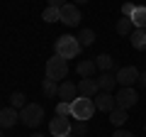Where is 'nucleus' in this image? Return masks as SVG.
Instances as JSON below:
<instances>
[{"mask_svg": "<svg viewBox=\"0 0 146 137\" xmlns=\"http://www.w3.org/2000/svg\"><path fill=\"white\" fill-rule=\"evenodd\" d=\"M54 49H56L58 56H63L68 61V59H76L80 54V42L78 37H71V34H61V37L56 39V44H54Z\"/></svg>", "mask_w": 146, "mask_h": 137, "instance_id": "1", "label": "nucleus"}, {"mask_svg": "<svg viewBox=\"0 0 146 137\" xmlns=\"http://www.w3.org/2000/svg\"><path fill=\"white\" fill-rule=\"evenodd\" d=\"M93 113H95L93 98L78 95L76 100H71V118H76V120H80V122H88L90 118H93Z\"/></svg>", "mask_w": 146, "mask_h": 137, "instance_id": "2", "label": "nucleus"}, {"mask_svg": "<svg viewBox=\"0 0 146 137\" xmlns=\"http://www.w3.org/2000/svg\"><path fill=\"white\" fill-rule=\"evenodd\" d=\"M68 74V64L63 56H58V54H54L51 59H46V79L51 81H63Z\"/></svg>", "mask_w": 146, "mask_h": 137, "instance_id": "3", "label": "nucleus"}, {"mask_svg": "<svg viewBox=\"0 0 146 137\" xmlns=\"http://www.w3.org/2000/svg\"><path fill=\"white\" fill-rule=\"evenodd\" d=\"M42 120H44V108L39 103H27L20 110V122H25L27 127H36Z\"/></svg>", "mask_w": 146, "mask_h": 137, "instance_id": "4", "label": "nucleus"}, {"mask_svg": "<svg viewBox=\"0 0 146 137\" xmlns=\"http://www.w3.org/2000/svg\"><path fill=\"white\" fill-rule=\"evenodd\" d=\"M115 79H117L119 88H134V83L139 81V68L136 66H122L115 74Z\"/></svg>", "mask_w": 146, "mask_h": 137, "instance_id": "5", "label": "nucleus"}, {"mask_svg": "<svg viewBox=\"0 0 146 137\" xmlns=\"http://www.w3.org/2000/svg\"><path fill=\"white\" fill-rule=\"evenodd\" d=\"M117 100V108H122V110H129L131 105H136V100H139V93H136L134 88H119L115 95Z\"/></svg>", "mask_w": 146, "mask_h": 137, "instance_id": "6", "label": "nucleus"}, {"mask_svg": "<svg viewBox=\"0 0 146 137\" xmlns=\"http://www.w3.org/2000/svg\"><path fill=\"white\" fill-rule=\"evenodd\" d=\"M93 103H95V110H100V113H112V110L117 108L115 95L107 93V91H100V93L93 98Z\"/></svg>", "mask_w": 146, "mask_h": 137, "instance_id": "7", "label": "nucleus"}, {"mask_svg": "<svg viewBox=\"0 0 146 137\" xmlns=\"http://www.w3.org/2000/svg\"><path fill=\"white\" fill-rule=\"evenodd\" d=\"M61 22L68 25V27H76L80 22V10H78L76 3H66V5L61 7Z\"/></svg>", "mask_w": 146, "mask_h": 137, "instance_id": "8", "label": "nucleus"}, {"mask_svg": "<svg viewBox=\"0 0 146 137\" xmlns=\"http://www.w3.org/2000/svg\"><path fill=\"white\" fill-rule=\"evenodd\" d=\"M71 122H68V118H61V115H56L51 122H49V132H51L54 137H63V135H68L71 132Z\"/></svg>", "mask_w": 146, "mask_h": 137, "instance_id": "9", "label": "nucleus"}, {"mask_svg": "<svg viewBox=\"0 0 146 137\" xmlns=\"http://www.w3.org/2000/svg\"><path fill=\"white\" fill-rule=\"evenodd\" d=\"M17 122H20V113H17V108H3L0 110V127H15Z\"/></svg>", "mask_w": 146, "mask_h": 137, "instance_id": "10", "label": "nucleus"}, {"mask_svg": "<svg viewBox=\"0 0 146 137\" xmlns=\"http://www.w3.org/2000/svg\"><path fill=\"white\" fill-rule=\"evenodd\" d=\"M78 91H80V95H85V98H95V95L100 93L98 79H80V83H78Z\"/></svg>", "mask_w": 146, "mask_h": 137, "instance_id": "11", "label": "nucleus"}, {"mask_svg": "<svg viewBox=\"0 0 146 137\" xmlns=\"http://www.w3.org/2000/svg\"><path fill=\"white\" fill-rule=\"evenodd\" d=\"M58 95H61L63 100H68V103H71V100L78 98V86L71 83V81H61V83H58Z\"/></svg>", "mask_w": 146, "mask_h": 137, "instance_id": "12", "label": "nucleus"}, {"mask_svg": "<svg viewBox=\"0 0 146 137\" xmlns=\"http://www.w3.org/2000/svg\"><path fill=\"white\" fill-rule=\"evenodd\" d=\"M129 39H131V47L134 49H146V30H141V27H134V32L129 34Z\"/></svg>", "mask_w": 146, "mask_h": 137, "instance_id": "13", "label": "nucleus"}, {"mask_svg": "<svg viewBox=\"0 0 146 137\" xmlns=\"http://www.w3.org/2000/svg\"><path fill=\"white\" fill-rule=\"evenodd\" d=\"M129 20L134 22V27H141V30H146V7L144 5H136L134 12L129 15Z\"/></svg>", "mask_w": 146, "mask_h": 137, "instance_id": "14", "label": "nucleus"}, {"mask_svg": "<svg viewBox=\"0 0 146 137\" xmlns=\"http://www.w3.org/2000/svg\"><path fill=\"white\" fill-rule=\"evenodd\" d=\"M95 61H88V59H80L78 66H76V71H78V76H83V79H90V76L95 74Z\"/></svg>", "mask_w": 146, "mask_h": 137, "instance_id": "15", "label": "nucleus"}, {"mask_svg": "<svg viewBox=\"0 0 146 137\" xmlns=\"http://www.w3.org/2000/svg\"><path fill=\"white\" fill-rule=\"evenodd\" d=\"M98 86H100V91H107V93H112V91H115V86H117V79L107 71V74H102V76L98 79Z\"/></svg>", "mask_w": 146, "mask_h": 137, "instance_id": "16", "label": "nucleus"}, {"mask_svg": "<svg viewBox=\"0 0 146 137\" xmlns=\"http://www.w3.org/2000/svg\"><path fill=\"white\" fill-rule=\"evenodd\" d=\"M110 120H112L115 127H122L127 120H129V115H127V110H122V108H115V110L110 113Z\"/></svg>", "mask_w": 146, "mask_h": 137, "instance_id": "17", "label": "nucleus"}, {"mask_svg": "<svg viewBox=\"0 0 146 137\" xmlns=\"http://www.w3.org/2000/svg\"><path fill=\"white\" fill-rule=\"evenodd\" d=\"M131 32H134V22L122 15L119 20H117V34H131Z\"/></svg>", "mask_w": 146, "mask_h": 137, "instance_id": "18", "label": "nucleus"}, {"mask_svg": "<svg viewBox=\"0 0 146 137\" xmlns=\"http://www.w3.org/2000/svg\"><path fill=\"white\" fill-rule=\"evenodd\" d=\"M112 56H110V54H100V56H95V66L100 68V71H102V74H107L110 68H112Z\"/></svg>", "mask_w": 146, "mask_h": 137, "instance_id": "19", "label": "nucleus"}, {"mask_svg": "<svg viewBox=\"0 0 146 137\" xmlns=\"http://www.w3.org/2000/svg\"><path fill=\"white\" fill-rule=\"evenodd\" d=\"M42 17H44V22H61V7H51L49 5L46 10L42 12Z\"/></svg>", "mask_w": 146, "mask_h": 137, "instance_id": "20", "label": "nucleus"}, {"mask_svg": "<svg viewBox=\"0 0 146 137\" xmlns=\"http://www.w3.org/2000/svg\"><path fill=\"white\" fill-rule=\"evenodd\" d=\"M78 42H80V47H90V44L95 42V32L90 30V27L80 30V34H78Z\"/></svg>", "mask_w": 146, "mask_h": 137, "instance_id": "21", "label": "nucleus"}, {"mask_svg": "<svg viewBox=\"0 0 146 137\" xmlns=\"http://www.w3.org/2000/svg\"><path fill=\"white\" fill-rule=\"evenodd\" d=\"M42 88H44V93H46V95H58V81H51V79H44Z\"/></svg>", "mask_w": 146, "mask_h": 137, "instance_id": "22", "label": "nucleus"}, {"mask_svg": "<svg viewBox=\"0 0 146 137\" xmlns=\"http://www.w3.org/2000/svg\"><path fill=\"white\" fill-rule=\"evenodd\" d=\"M10 105L12 108H20V110L27 105V103H25V93H22V91H15V93L10 95Z\"/></svg>", "mask_w": 146, "mask_h": 137, "instance_id": "23", "label": "nucleus"}, {"mask_svg": "<svg viewBox=\"0 0 146 137\" xmlns=\"http://www.w3.org/2000/svg\"><path fill=\"white\" fill-rule=\"evenodd\" d=\"M56 115H61V118L71 115V103H68V100H61V103L56 105Z\"/></svg>", "mask_w": 146, "mask_h": 137, "instance_id": "24", "label": "nucleus"}, {"mask_svg": "<svg viewBox=\"0 0 146 137\" xmlns=\"http://www.w3.org/2000/svg\"><path fill=\"white\" fill-rule=\"evenodd\" d=\"M71 132H73V135H76V137H83L85 132H88V122H80V120H78V122H76V125L71 127Z\"/></svg>", "mask_w": 146, "mask_h": 137, "instance_id": "25", "label": "nucleus"}, {"mask_svg": "<svg viewBox=\"0 0 146 137\" xmlns=\"http://www.w3.org/2000/svg\"><path fill=\"white\" fill-rule=\"evenodd\" d=\"M134 3H124V5H122V15H124V17H129L131 15V12H134Z\"/></svg>", "mask_w": 146, "mask_h": 137, "instance_id": "26", "label": "nucleus"}, {"mask_svg": "<svg viewBox=\"0 0 146 137\" xmlns=\"http://www.w3.org/2000/svg\"><path fill=\"white\" fill-rule=\"evenodd\" d=\"M112 137H134V132H129V130H122V127H117V130L112 132Z\"/></svg>", "mask_w": 146, "mask_h": 137, "instance_id": "27", "label": "nucleus"}, {"mask_svg": "<svg viewBox=\"0 0 146 137\" xmlns=\"http://www.w3.org/2000/svg\"><path fill=\"white\" fill-rule=\"evenodd\" d=\"M49 5H51V7H63L66 3H63V0H49Z\"/></svg>", "mask_w": 146, "mask_h": 137, "instance_id": "28", "label": "nucleus"}, {"mask_svg": "<svg viewBox=\"0 0 146 137\" xmlns=\"http://www.w3.org/2000/svg\"><path fill=\"white\" fill-rule=\"evenodd\" d=\"M76 5H85V3H90V0H73Z\"/></svg>", "mask_w": 146, "mask_h": 137, "instance_id": "29", "label": "nucleus"}, {"mask_svg": "<svg viewBox=\"0 0 146 137\" xmlns=\"http://www.w3.org/2000/svg\"><path fill=\"white\" fill-rule=\"evenodd\" d=\"M63 137H76V135H73V132H68V135H63Z\"/></svg>", "mask_w": 146, "mask_h": 137, "instance_id": "30", "label": "nucleus"}, {"mask_svg": "<svg viewBox=\"0 0 146 137\" xmlns=\"http://www.w3.org/2000/svg\"><path fill=\"white\" fill-rule=\"evenodd\" d=\"M29 137H44V135H36V132H34V135H29Z\"/></svg>", "mask_w": 146, "mask_h": 137, "instance_id": "31", "label": "nucleus"}, {"mask_svg": "<svg viewBox=\"0 0 146 137\" xmlns=\"http://www.w3.org/2000/svg\"><path fill=\"white\" fill-rule=\"evenodd\" d=\"M0 137H3V127H0Z\"/></svg>", "mask_w": 146, "mask_h": 137, "instance_id": "32", "label": "nucleus"}]
</instances>
